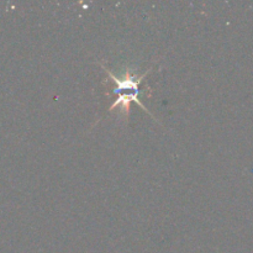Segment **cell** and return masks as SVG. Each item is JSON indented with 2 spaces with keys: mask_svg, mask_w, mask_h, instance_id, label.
<instances>
[{
  "mask_svg": "<svg viewBox=\"0 0 253 253\" xmlns=\"http://www.w3.org/2000/svg\"><path fill=\"white\" fill-rule=\"evenodd\" d=\"M106 73L110 76L111 81L115 83V88H114L113 93L116 94V99L114 100V103L111 104L110 109L109 110L113 111L116 106H120L121 111L126 114V116L130 115V103L131 101H135L137 103L141 108L143 109L145 111L148 110L145 108L142 103L138 99V95L141 94V89H140V84L142 82V79L147 76L148 72L143 73L142 76L137 77L136 74H132L130 72V69L125 71V73L123 74L121 77H116L111 73L110 71L105 68Z\"/></svg>",
  "mask_w": 253,
  "mask_h": 253,
  "instance_id": "1",
  "label": "cell"
}]
</instances>
